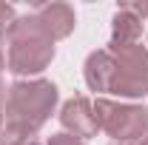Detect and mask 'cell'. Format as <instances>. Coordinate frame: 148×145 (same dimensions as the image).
Segmentation results:
<instances>
[{"mask_svg": "<svg viewBox=\"0 0 148 145\" xmlns=\"http://www.w3.org/2000/svg\"><path fill=\"white\" fill-rule=\"evenodd\" d=\"M37 20H40V26L49 31L51 40H63V37H69L74 31V26H77V17H74V9L69 3H46V6H40L34 12Z\"/></svg>", "mask_w": 148, "mask_h": 145, "instance_id": "cell-6", "label": "cell"}, {"mask_svg": "<svg viewBox=\"0 0 148 145\" xmlns=\"http://www.w3.org/2000/svg\"><path fill=\"white\" fill-rule=\"evenodd\" d=\"M57 105V85L51 80H17L6 91V111H3V145L32 142L40 128L49 122Z\"/></svg>", "mask_w": 148, "mask_h": 145, "instance_id": "cell-1", "label": "cell"}, {"mask_svg": "<svg viewBox=\"0 0 148 145\" xmlns=\"http://www.w3.org/2000/svg\"><path fill=\"white\" fill-rule=\"evenodd\" d=\"M114 57V74H111V91L117 97L140 100L148 94V49L134 43L123 49H108Z\"/></svg>", "mask_w": 148, "mask_h": 145, "instance_id": "cell-4", "label": "cell"}, {"mask_svg": "<svg viewBox=\"0 0 148 145\" xmlns=\"http://www.w3.org/2000/svg\"><path fill=\"white\" fill-rule=\"evenodd\" d=\"M49 145H86L83 140H77L71 134H66V131H60V134H51L49 137Z\"/></svg>", "mask_w": 148, "mask_h": 145, "instance_id": "cell-10", "label": "cell"}, {"mask_svg": "<svg viewBox=\"0 0 148 145\" xmlns=\"http://www.w3.org/2000/svg\"><path fill=\"white\" fill-rule=\"evenodd\" d=\"M6 68V57H3V49H0V71Z\"/></svg>", "mask_w": 148, "mask_h": 145, "instance_id": "cell-13", "label": "cell"}, {"mask_svg": "<svg viewBox=\"0 0 148 145\" xmlns=\"http://www.w3.org/2000/svg\"><path fill=\"white\" fill-rule=\"evenodd\" d=\"M111 145H134V142H111Z\"/></svg>", "mask_w": 148, "mask_h": 145, "instance_id": "cell-16", "label": "cell"}, {"mask_svg": "<svg viewBox=\"0 0 148 145\" xmlns=\"http://www.w3.org/2000/svg\"><path fill=\"white\" fill-rule=\"evenodd\" d=\"M6 40H9L6 66L12 74L32 77V74H40L43 68H49V63L54 60V40L40 26L37 14L17 17L12 23Z\"/></svg>", "mask_w": 148, "mask_h": 145, "instance_id": "cell-2", "label": "cell"}, {"mask_svg": "<svg viewBox=\"0 0 148 145\" xmlns=\"http://www.w3.org/2000/svg\"><path fill=\"white\" fill-rule=\"evenodd\" d=\"M60 122L66 128V134H71L77 140L97 137V131H100L94 105L86 97H71L69 103H63V108H60Z\"/></svg>", "mask_w": 148, "mask_h": 145, "instance_id": "cell-5", "label": "cell"}, {"mask_svg": "<svg viewBox=\"0 0 148 145\" xmlns=\"http://www.w3.org/2000/svg\"><path fill=\"white\" fill-rule=\"evenodd\" d=\"M14 145H37V142H34V140H32V142H14Z\"/></svg>", "mask_w": 148, "mask_h": 145, "instance_id": "cell-15", "label": "cell"}, {"mask_svg": "<svg viewBox=\"0 0 148 145\" xmlns=\"http://www.w3.org/2000/svg\"><path fill=\"white\" fill-rule=\"evenodd\" d=\"M3 111H6V88H3V80H0V131H3Z\"/></svg>", "mask_w": 148, "mask_h": 145, "instance_id": "cell-12", "label": "cell"}, {"mask_svg": "<svg viewBox=\"0 0 148 145\" xmlns=\"http://www.w3.org/2000/svg\"><path fill=\"white\" fill-rule=\"evenodd\" d=\"M14 20H17L14 9H12L9 3H0V34H9V29H12Z\"/></svg>", "mask_w": 148, "mask_h": 145, "instance_id": "cell-9", "label": "cell"}, {"mask_svg": "<svg viewBox=\"0 0 148 145\" xmlns=\"http://www.w3.org/2000/svg\"><path fill=\"white\" fill-rule=\"evenodd\" d=\"M134 14H140L143 20H148V0H143V3H125Z\"/></svg>", "mask_w": 148, "mask_h": 145, "instance_id": "cell-11", "label": "cell"}, {"mask_svg": "<svg viewBox=\"0 0 148 145\" xmlns=\"http://www.w3.org/2000/svg\"><path fill=\"white\" fill-rule=\"evenodd\" d=\"M83 74H86V85L91 91H100V94H108L111 91V74H114V57H111L108 49H100V51H91L86 66H83Z\"/></svg>", "mask_w": 148, "mask_h": 145, "instance_id": "cell-8", "label": "cell"}, {"mask_svg": "<svg viewBox=\"0 0 148 145\" xmlns=\"http://www.w3.org/2000/svg\"><path fill=\"white\" fill-rule=\"evenodd\" d=\"M0 145H3V142H0Z\"/></svg>", "mask_w": 148, "mask_h": 145, "instance_id": "cell-17", "label": "cell"}, {"mask_svg": "<svg viewBox=\"0 0 148 145\" xmlns=\"http://www.w3.org/2000/svg\"><path fill=\"white\" fill-rule=\"evenodd\" d=\"M134 145H148V134H145V137H143V140H137V142H134Z\"/></svg>", "mask_w": 148, "mask_h": 145, "instance_id": "cell-14", "label": "cell"}, {"mask_svg": "<svg viewBox=\"0 0 148 145\" xmlns=\"http://www.w3.org/2000/svg\"><path fill=\"white\" fill-rule=\"evenodd\" d=\"M143 37V17L134 14L128 6L123 3L114 14V23H111V43L108 49H123V46H134L140 43Z\"/></svg>", "mask_w": 148, "mask_h": 145, "instance_id": "cell-7", "label": "cell"}, {"mask_svg": "<svg viewBox=\"0 0 148 145\" xmlns=\"http://www.w3.org/2000/svg\"><path fill=\"white\" fill-rule=\"evenodd\" d=\"M97 114V125L106 131L114 142H137L148 134V108L134 103H114L97 97L91 103Z\"/></svg>", "mask_w": 148, "mask_h": 145, "instance_id": "cell-3", "label": "cell"}]
</instances>
